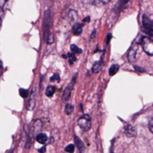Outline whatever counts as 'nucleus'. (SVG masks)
I'll return each instance as SVG.
<instances>
[{
	"instance_id": "f257e3e1",
	"label": "nucleus",
	"mask_w": 153,
	"mask_h": 153,
	"mask_svg": "<svg viewBox=\"0 0 153 153\" xmlns=\"http://www.w3.org/2000/svg\"><path fill=\"white\" fill-rule=\"evenodd\" d=\"M41 127H42V123L40 120H36L33 124L32 125L31 129H30V134H29V139H28V145L26 146V148H29L31 146V143L32 141V139L33 137L36 135V134H39V132L41 130Z\"/></svg>"
},
{
	"instance_id": "f03ea898",
	"label": "nucleus",
	"mask_w": 153,
	"mask_h": 153,
	"mask_svg": "<svg viewBox=\"0 0 153 153\" xmlns=\"http://www.w3.org/2000/svg\"><path fill=\"white\" fill-rule=\"evenodd\" d=\"M141 47L146 54L153 56V40L149 37H143L140 41Z\"/></svg>"
},
{
	"instance_id": "7ed1b4c3",
	"label": "nucleus",
	"mask_w": 153,
	"mask_h": 153,
	"mask_svg": "<svg viewBox=\"0 0 153 153\" xmlns=\"http://www.w3.org/2000/svg\"><path fill=\"white\" fill-rule=\"evenodd\" d=\"M91 118L89 115H84L78 120V125L83 131H89L91 127Z\"/></svg>"
},
{
	"instance_id": "20e7f679",
	"label": "nucleus",
	"mask_w": 153,
	"mask_h": 153,
	"mask_svg": "<svg viewBox=\"0 0 153 153\" xmlns=\"http://www.w3.org/2000/svg\"><path fill=\"white\" fill-rule=\"evenodd\" d=\"M138 44L135 43L132 46V48L129 49L128 51V55H127V57H128V60L130 63H133L135 62L136 60V53H137V50H138Z\"/></svg>"
},
{
	"instance_id": "39448f33",
	"label": "nucleus",
	"mask_w": 153,
	"mask_h": 153,
	"mask_svg": "<svg viewBox=\"0 0 153 153\" xmlns=\"http://www.w3.org/2000/svg\"><path fill=\"white\" fill-rule=\"evenodd\" d=\"M124 133L128 137H135L137 134V132H136V129L133 125L128 124L124 126Z\"/></svg>"
},
{
	"instance_id": "423d86ee",
	"label": "nucleus",
	"mask_w": 153,
	"mask_h": 153,
	"mask_svg": "<svg viewBox=\"0 0 153 153\" xmlns=\"http://www.w3.org/2000/svg\"><path fill=\"white\" fill-rule=\"evenodd\" d=\"M74 83V82L73 83L69 84V85L65 88V91H64V93H63V96H62V100H63V101H68V99H70V96H71V92H72V89H73Z\"/></svg>"
},
{
	"instance_id": "0eeeda50",
	"label": "nucleus",
	"mask_w": 153,
	"mask_h": 153,
	"mask_svg": "<svg viewBox=\"0 0 153 153\" xmlns=\"http://www.w3.org/2000/svg\"><path fill=\"white\" fill-rule=\"evenodd\" d=\"M142 26L146 29L153 28V20H151L147 15H143L142 16Z\"/></svg>"
},
{
	"instance_id": "6e6552de",
	"label": "nucleus",
	"mask_w": 153,
	"mask_h": 153,
	"mask_svg": "<svg viewBox=\"0 0 153 153\" xmlns=\"http://www.w3.org/2000/svg\"><path fill=\"white\" fill-rule=\"evenodd\" d=\"M35 100H36V96H35V92L33 90L32 92V94H31V98H30V100H29V104L27 106V109L28 110H30V111L33 110V108L35 107Z\"/></svg>"
},
{
	"instance_id": "1a4fd4ad",
	"label": "nucleus",
	"mask_w": 153,
	"mask_h": 153,
	"mask_svg": "<svg viewBox=\"0 0 153 153\" xmlns=\"http://www.w3.org/2000/svg\"><path fill=\"white\" fill-rule=\"evenodd\" d=\"M73 33L74 34V35H80L81 33H82V24H78V23H76L74 26H73Z\"/></svg>"
},
{
	"instance_id": "9d476101",
	"label": "nucleus",
	"mask_w": 153,
	"mask_h": 153,
	"mask_svg": "<svg viewBox=\"0 0 153 153\" xmlns=\"http://www.w3.org/2000/svg\"><path fill=\"white\" fill-rule=\"evenodd\" d=\"M74 140H75V144H76L78 149L80 150V152H81V153H83V151H84V149H85V147H84V144L82 143V141L77 136L74 137Z\"/></svg>"
},
{
	"instance_id": "9b49d317",
	"label": "nucleus",
	"mask_w": 153,
	"mask_h": 153,
	"mask_svg": "<svg viewBox=\"0 0 153 153\" xmlns=\"http://www.w3.org/2000/svg\"><path fill=\"white\" fill-rule=\"evenodd\" d=\"M36 140L40 144H45L46 141L48 140V137L45 133H39L37 136H36Z\"/></svg>"
},
{
	"instance_id": "f8f14e48",
	"label": "nucleus",
	"mask_w": 153,
	"mask_h": 153,
	"mask_svg": "<svg viewBox=\"0 0 153 153\" xmlns=\"http://www.w3.org/2000/svg\"><path fill=\"white\" fill-rule=\"evenodd\" d=\"M127 3V1H118L117 4L115 6V8H114V11L116 12V13H119L121 9H123L125 6V4Z\"/></svg>"
},
{
	"instance_id": "ddd939ff",
	"label": "nucleus",
	"mask_w": 153,
	"mask_h": 153,
	"mask_svg": "<svg viewBox=\"0 0 153 153\" xmlns=\"http://www.w3.org/2000/svg\"><path fill=\"white\" fill-rule=\"evenodd\" d=\"M101 67H102V61H98V62H96L93 65V66H92V72L95 73V74H97V73H99L101 70Z\"/></svg>"
},
{
	"instance_id": "4468645a",
	"label": "nucleus",
	"mask_w": 153,
	"mask_h": 153,
	"mask_svg": "<svg viewBox=\"0 0 153 153\" xmlns=\"http://www.w3.org/2000/svg\"><path fill=\"white\" fill-rule=\"evenodd\" d=\"M119 70V65H116V64H114L111 65V67L109 68V75H115Z\"/></svg>"
},
{
	"instance_id": "2eb2a0df",
	"label": "nucleus",
	"mask_w": 153,
	"mask_h": 153,
	"mask_svg": "<svg viewBox=\"0 0 153 153\" xmlns=\"http://www.w3.org/2000/svg\"><path fill=\"white\" fill-rule=\"evenodd\" d=\"M56 91V87L55 86H49L46 90V95L48 97H52Z\"/></svg>"
},
{
	"instance_id": "dca6fc26",
	"label": "nucleus",
	"mask_w": 153,
	"mask_h": 153,
	"mask_svg": "<svg viewBox=\"0 0 153 153\" xmlns=\"http://www.w3.org/2000/svg\"><path fill=\"white\" fill-rule=\"evenodd\" d=\"M45 40L48 44H52L54 42V37L51 32H49L47 35H45Z\"/></svg>"
},
{
	"instance_id": "f3484780",
	"label": "nucleus",
	"mask_w": 153,
	"mask_h": 153,
	"mask_svg": "<svg viewBox=\"0 0 153 153\" xmlns=\"http://www.w3.org/2000/svg\"><path fill=\"white\" fill-rule=\"evenodd\" d=\"M69 18L72 22H75L77 20V12L74 10H71L69 12Z\"/></svg>"
},
{
	"instance_id": "a211bd4d",
	"label": "nucleus",
	"mask_w": 153,
	"mask_h": 153,
	"mask_svg": "<svg viewBox=\"0 0 153 153\" xmlns=\"http://www.w3.org/2000/svg\"><path fill=\"white\" fill-rule=\"evenodd\" d=\"M70 49H71V51H72V53L74 55V54H81L82 53V49H79L76 45H71Z\"/></svg>"
},
{
	"instance_id": "6ab92c4d",
	"label": "nucleus",
	"mask_w": 153,
	"mask_h": 153,
	"mask_svg": "<svg viewBox=\"0 0 153 153\" xmlns=\"http://www.w3.org/2000/svg\"><path fill=\"white\" fill-rule=\"evenodd\" d=\"M73 111H74V106H73L72 104H67V105L65 106V114H66V115H70V114L73 113Z\"/></svg>"
},
{
	"instance_id": "aec40b11",
	"label": "nucleus",
	"mask_w": 153,
	"mask_h": 153,
	"mask_svg": "<svg viewBox=\"0 0 153 153\" xmlns=\"http://www.w3.org/2000/svg\"><path fill=\"white\" fill-rule=\"evenodd\" d=\"M67 58L69 59V63L71 64V65H73L75 61H76V57H75V56L73 54V53H69L68 55H67Z\"/></svg>"
},
{
	"instance_id": "412c9836",
	"label": "nucleus",
	"mask_w": 153,
	"mask_h": 153,
	"mask_svg": "<svg viewBox=\"0 0 153 153\" xmlns=\"http://www.w3.org/2000/svg\"><path fill=\"white\" fill-rule=\"evenodd\" d=\"M19 92H20V96L23 98H27L29 96V91L25 89H20Z\"/></svg>"
},
{
	"instance_id": "4be33fe9",
	"label": "nucleus",
	"mask_w": 153,
	"mask_h": 153,
	"mask_svg": "<svg viewBox=\"0 0 153 153\" xmlns=\"http://www.w3.org/2000/svg\"><path fill=\"white\" fill-rule=\"evenodd\" d=\"M142 31L143 32H145L147 35L149 36H151L153 37V28H149V29H146V28H142Z\"/></svg>"
},
{
	"instance_id": "5701e85b",
	"label": "nucleus",
	"mask_w": 153,
	"mask_h": 153,
	"mask_svg": "<svg viewBox=\"0 0 153 153\" xmlns=\"http://www.w3.org/2000/svg\"><path fill=\"white\" fill-rule=\"evenodd\" d=\"M65 150L69 153H74V144H69L65 147Z\"/></svg>"
},
{
	"instance_id": "b1692460",
	"label": "nucleus",
	"mask_w": 153,
	"mask_h": 153,
	"mask_svg": "<svg viewBox=\"0 0 153 153\" xmlns=\"http://www.w3.org/2000/svg\"><path fill=\"white\" fill-rule=\"evenodd\" d=\"M55 81H57V82H59L60 81V76H59L58 74H54L50 77V82H55Z\"/></svg>"
},
{
	"instance_id": "393cba45",
	"label": "nucleus",
	"mask_w": 153,
	"mask_h": 153,
	"mask_svg": "<svg viewBox=\"0 0 153 153\" xmlns=\"http://www.w3.org/2000/svg\"><path fill=\"white\" fill-rule=\"evenodd\" d=\"M149 131L153 133V117L150 119V121H149Z\"/></svg>"
},
{
	"instance_id": "a878e982",
	"label": "nucleus",
	"mask_w": 153,
	"mask_h": 153,
	"mask_svg": "<svg viewBox=\"0 0 153 153\" xmlns=\"http://www.w3.org/2000/svg\"><path fill=\"white\" fill-rule=\"evenodd\" d=\"M134 69H135L138 73H144V72H145L144 69H142L141 67H139V66H137V65H134Z\"/></svg>"
},
{
	"instance_id": "bb28decb",
	"label": "nucleus",
	"mask_w": 153,
	"mask_h": 153,
	"mask_svg": "<svg viewBox=\"0 0 153 153\" xmlns=\"http://www.w3.org/2000/svg\"><path fill=\"white\" fill-rule=\"evenodd\" d=\"M6 3L7 1H5V0H0V7H3Z\"/></svg>"
},
{
	"instance_id": "cd10ccee",
	"label": "nucleus",
	"mask_w": 153,
	"mask_h": 153,
	"mask_svg": "<svg viewBox=\"0 0 153 153\" xmlns=\"http://www.w3.org/2000/svg\"><path fill=\"white\" fill-rule=\"evenodd\" d=\"M111 38H112V34H108V35H107V44L109 43V40H110Z\"/></svg>"
},
{
	"instance_id": "c85d7f7f",
	"label": "nucleus",
	"mask_w": 153,
	"mask_h": 153,
	"mask_svg": "<svg viewBox=\"0 0 153 153\" xmlns=\"http://www.w3.org/2000/svg\"><path fill=\"white\" fill-rule=\"evenodd\" d=\"M39 151H40V153H43V152H45V151H46V147H43V148H40V149H39Z\"/></svg>"
},
{
	"instance_id": "c756f323",
	"label": "nucleus",
	"mask_w": 153,
	"mask_h": 153,
	"mask_svg": "<svg viewBox=\"0 0 153 153\" xmlns=\"http://www.w3.org/2000/svg\"><path fill=\"white\" fill-rule=\"evenodd\" d=\"M90 18L88 16V17H86V18L83 20V22H84V23H89V22H90Z\"/></svg>"
},
{
	"instance_id": "7c9ffc66",
	"label": "nucleus",
	"mask_w": 153,
	"mask_h": 153,
	"mask_svg": "<svg viewBox=\"0 0 153 153\" xmlns=\"http://www.w3.org/2000/svg\"><path fill=\"white\" fill-rule=\"evenodd\" d=\"M95 34H96V30H94V31H93V32L91 33V37H90V38H91V39H93V38L95 37Z\"/></svg>"
},
{
	"instance_id": "2f4dec72",
	"label": "nucleus",
	"mask_w": 153,
	"mask_h": 153,
	"mask_svg": "<svg viewBox=\"0 0 153 153\" xmlns=\"http://www.w3.org/2000/svg\"><path fill=\"white\" fill-rule=\"evenodd\" d=\"M0 25H1V19H0Z\"/></svg>"
}]
</instances>
